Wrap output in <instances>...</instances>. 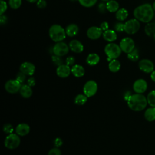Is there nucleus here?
<instances>
[{"label":"nucleus","instance_id":"obj_1","mask_svg":"<svg viewBox=\"0 0 155 155\" xmlns=\"http://www.w3.org/2000/svg\"><path fill=\"white\" fill-rule=\"evenodd\" d=\"M154 9L150 4H143L137 7L133 12L134 18L144 23L150 22L154 17Z\"/></svg>","mask_w":155,"mask_h":155},{"label":"nucleus","instance_id":"obj_2","mask_svg":"<svg viewBox=\"0 0 155 155\" xmlns=\"http://www.w3.org/2000/svg\"><path fill=\"white\" fill-rule=\"evenodd\" d=\"M148 104L147 97L142 94H132L127 101L128 107L133 111H140L145 108Z\"/></svg>","mask_w":155,"mask_h":155},{"label":"nucleus","instance_id":"obj_3","mask_svg":"<svg viewBox=\"0 0 155 155\" xmlns=\"http://www.w3.org/2000/svg\"><path fill=\"white\" fill-rule=\"evenodd\" d=\"M50 38L55 42L62 41L66 38L65 30L59 24L52 25L48 30Z\"/></svg>","mask_w":155,"mask_h":155},{"label":"nucleus","instance_id":"obj_4","mask_svg":"<svg viewBox=\"0 0 155 155\" xmlns=\"http://www.w3.org/2000/svg\"><path fill=\"white\" fill-rule=\"evenodd\" d=\"M104 52L107 56V60L110 62L113 59H117L121 54L122 50L117 44L110 42L107 44L104 48Z\"/></svg>","mask_w":155,"mask_h":155},{"label":"nucleus","instance_id":"obj_5","mask_svg":"<svg viewBox=\"0 0 155 155\" xmlns=\"http://www.w3.org/2000/svg\"><path fill=\"white\" fill-rule=\"evenodd\" d=\"M21 139L17 134L11 133L8 134L4 140L5 147L10 150H13L18 147L20 145Z\"/></svg>","mask_w":155,"mask_h":155},{"label":"nucleus","instance_id":"obj_6","mask_svg":"<svg viewBox=\"0 0 155 155\" xmlns=\"http://www.w3.org/2000/svg\"><path fill=\"white\" fill-rule=\"evenodd\" d=\"M140 28L139 21L135 19H131L124 23V31L129 35H133Z\"/></svg>","mask_w":155,"mask_h":155},{"label":"nucleus","instance_id":"obj_7","mask_svg":"<svg viewBox=\"0 0 155 155\" xmlns=\"http://www.w3.org/2000/svg\"><path fill=\"white\" fill-rule=\"evenodd\" d=\"M69 46L62 41L56 42L53 47V52L54 55L63 56L66 55L69 51Z\"/></svg>","mask_w":155,"mask_h":155},{"label":"nucleus","instance_id":"obj_8","mask_svg":"<svg viewBox=\"0 0 155 155\" xmlns=\"http://www.w3.org/2000/svg\"><path fill=\"white\" fill-rule=\"evenodd\" d=\"M83 91L84 94L88 97L94 96L97 91V84L96 82L93 80L87 81L84 85Z\"/></svg>","mask_w":155,"mask_h":155},{"label":"nucleus","instance_id":"obj_9","mask_svg":"<svg viewBox=\"0 0 155 155\" xmlns=\"http://www.w3.org/2000/svg\"><path fill=\"white\" fill-rule=\"evenodd\" d=\"M119 46L122 51L127 54L130 53L135 48V44L134 41L129 37L123 38L120 42Z\"/></svg>","mask_w":155,"mask_h":155},{"label":"nucleus","instance_id":"obj_10","mask_svg":"<svg viewBox=\"0 0 155 155\" xmlns=\"http://www.w3.org/2000/svg\"><path fill=\"white\" fill-rule=\"evenodd\" d=\"M22 85L17 79H10L5 84V90L11 94H15L20 90Z\"/></svg>","mask_w":155,"mask_h":155},{"label":"nucleus","instance_id":"obj_11","mask_svg":"<svg viewBox=\"0 0 155 155\" xmlns=\"http://www.w3.org/2000/svg\"><path fill=\"white\" fill-rule=\"evenodd\" d=\"M139 68L142 71L149 73L154 71V64L153 62L147 59H143L139 61Z\"/></svg>","mask_w":155,"mask_h":155},{"label":"nucleus","instance_id":"obj_12","mask_svg":"<svg viewBox=\"0 0 155 155\" xmlns=\"http://www.w3.org/2000/svg\"><path fill=\"white\" fill-rule=\"evenodd\" d=\"M147 82L143 79H137L133 84V90L136 93L142 94L144 93L147 89Z\"/></svg>","mask_w":155,"mask_h":155},{"label":"nucleus","instance_id":"obj_13","mask_svg":"<svg viewBox=\"0 0 155 155\" xmlns=\"http://www.w3.org/2000/svg\"><path fill=\"white\" fill-rule=\"evenodd\" d=\"M102 30L100 27L96 26H92L90 27L87 31V35L88 38L92 40H96L99 39L102 35Z\"/></svg>","mask_w":155,"mask_h":155},{"label":"nucleus","instance_id":"obj_14","mask_svg":"<svg viewBox=\"0 0 155 155\" xmlns=\"http://www.w3.org/2000/svg\"><path fill=\"white\" fill-rule=\"evenodd\" d=\"M35 66L33 64L29 62H24L21 64L19 67L20 71L24 73L25 75L32 76L35 71Z\"/></svg>","mask_w":155,"mask_h":155},{"label":"nucleus","instance_id":"obj_15","mask_svg":"<svg viewBox=\"0 0 155 155\" xmlns=\"http://www.w3.org/2000/svg\"><path fill=\"white\" fill-rule=\"evenodd\" d=\"M71 72V68L70 66L67 64H62L59 66H58L56 68V74L57 75L62 78H65L68 77Z\"/></svg>","mask_w":155,"mask_h":155},{"label":"nucleus","instance_id":"obj_16","mask_svg":"<svg viewBox=\"0 0 155 155\" xmlns=\"http://www.w3.org/2000/svg\"><path fill=\"white\" fill-rule=\"evenodd\" d=\"M69 48L70 49L76 53H80L84 50V45L83 44L78 40L73 39L69 43Z\"/></svg>","mask_w":155,"mask_h":155},{"label":"nucleus","instance_id":"obj_17","mask_svg":"<svg viewBox=\"0 0 155 155\" xmlns=\"http://www.w3.org/2000/svg\"><path fill=\"white\" fill-rule=\"evenodd\" d=\"M30 127L26 123H21L18 124L15 128L16 133L21 136H24L28 134L30 132Z\"/></svg>","mask_w":155,"mask_h":155},{"label":"nucleus","instance_id":"obj_18","mask_svg":"<svg viewBox=\"0 0 155 155\" xmlns=\"http://www.w3.org/2000/svg\"><path fill=\"white\" fill-rule=\"evenodd\" d=\"M102 36L105 41L109 42H112L116 41L117 39V34L116 31L110 29H108L104 31L102 33Z\"/></svg>","mask_w":155,"mask_h":155},{"label":"nucleus","instance_id":"obj_19","mask_svg":"<svg viewBox=\"0 0 155 155\" xmlns=\"http://www.w3.org/2000/svg\"><path fill=\"white\" fill-rule=\"evenodd\" d=\"M71 72L76 78L82 77L85 74L84 68L79 64H75L72 66L71 68Z\"/></svg>","mask_w":155,"mask_h":155},{"label":"nucleus","instance_id":"obj_20","mask_svg":"<svg viewBox=\"0 0 155 155\" xmlns=\"http://www.w3.org/2000/svg\"><path fill=\"white\" fill-rule=\"evenodd\" d=\"M20 94L24 98H29L33 94V91L30 86L28 84H24L22 85L20 90H19Z\"/></svg>","mask_w":155,"mask_h":155},{"label":"nucleus","instance_id":"obj_21","mask_svg":"<svg viewBox=\"0 0 155 155\" xmlns=\"http://www.w3.org/2000/svg\"><path fill=\"white\" fill-rule=\"evenodd\" d=\"M65 32L68 36L73 37L78 33L79 27L75 24H70L67 26L65 28Z\"/></svg>","mask_w":155,"mask_h":155},{"label":"nucleus","instance_id":"obj_22","mask_svg":"<svg viewBox=\"0 0 155 155\" xmlns=\"http://www.w3.org/2000/svg\"><path fill=\"white\" fill-rule=\"evenodd\" d=\"M100 61L99 56L96 53H90L86 59L87 63L90 65H96Z\"/></svg>","mask_w":155,"mask_h":155},{"label":"nucleus","instance_id":"obj_23","mask_svg":"<svg viewBox=\"0 0 155 155\" xmlns=\"http://www.w3.org/2000/svg\"><path fill=\"white\" fill-rule=\"evenodd\" d=\"M107 10L111 13L116 12L119 10V3L115 0H110L106 3Z\"/></svg>","mask_w":155,"mask_h":155},{"label":"nucleus","instance_id":"obj_24","mask_svg":"<svg viewBox=\"0 0 155 155\" xmlns=\"http://www.w3.org/2000/svg\"><path fill=\"white\" fill-rule=\"evenodd\" d=\"M116 18L118 21H123L126 19L128 16V12L127 9L121 8L116 12Z\"/></svg>","mask_w":155,"mask_h":155},{"label":"nucleus","instance_id":"obj_25","mask_svg":"<svg viewBox=\"0 0 155 155\" xmlns=\"http://www.w3.org/2000/svg\"><path fill=\"white\" fill-rule=\"evenodd\" d=\"M108 68L113 73L117 72L120 68V62L118 60H117L116 59L111 60V61L109 62Z\"/></svg>","mask_w":155,"mask_h":155},{"label":"nucleus","instance_id":"obj_26","mask_svg":"<svg viewBox=\"0 0 155 155\" xmlns=\"http://www.w3.org/2000/svg\"><path fill=\"white\" fill-rule=\"evenodd\" d=\"M145 118L149 122L155 120V107H151L146 110L144 113Z\"/></svg>","mask_w":155,"mask_h":155},{"label":"nucleus","instance_id":"obj_27","mask_svg":"<svg viewBox=\"0 0 155 155\" xmlns=\"http://www.w3.org/2000/svg\"><path fill=\"white\" fill-rule=\"evenodd\" d=\"M145 32L147 35L150 37L155 36V23H148L145 27Z\"/></svg>","mask_w":155,"mask_h":155},{"label":"nucleus","instance_id":"obj_28","mask_svg":"<svg viewBox=\"0 0 155 155\" xmlns=\"http://www.w3.org/2000/svg\"><path fill=\"white\" fill-rule=\"evenodd\" d=\"M87 97L85 94H79L74 98V103L79 105H82L87 101Z\"/></svg>","mask_w":155,"mask_h":155},{"label":"nucleus","instance_id":"obj_29","mask_svg":"<svg viewBox=\"0 0 155 155\" xmlns=\"http://www.w3.org/2000/svg\"><path fill=\"white\" fill-rule=\"evenodd\" d=\"M148 104L152 107H155V90L151 91L147 97Z\"/></svg>","mask_w":155,"mask_h":155},{"label":"nucleus","instance_id":"obj_30","mask_svg":"<svg viewBox=\"0 0 155 155\" xmlns=\"http://www.w3.org/2000/svg\"><path fill=\"white\" fill-rule=\"evenodd\" d=\"M127 58L131 61H136L139 58V51L137 48H134L130 53L127 54Z\"/></svg>","mask_w":155,"mask_h":155},{"label":"nucleus","instance_id":"obj_31","mask_svg":"<svg viewBox=\"0 0 155 155\" xmlns=\"http://www.w3.org/2000/svg\"><path fill=\"white\" fill-rule=\"evenodd\" d=\"M79 4L85 7H91L94 6L97 0H78Z\"/></svg>","mask_w":155,"mask_h":155},{"label":"nucleus","instance_id":"obj_32","mask_svg":"<svg viewBox=\"0 0 155 155\" xmlns=\"http://www.w3.org/2000/svg\"><path fill=\"white\" fill-rule=\"evenodd\" d=\"M8 4L12 9L16 10L21 7L22 4V0H9Z\"/></svg>","mask_w":155,"mask_h":155},{"label":"nucleus","instance_id":"obj_33","mask_svg":"<svg viewBox=\"0 0 155 155\" xmlns=\"http://www.w3.org/2000/svg\"><path fill=\"white\" fill-rule=\"evenodd\" d=\"M2 130H3V131L5 134H10L11 133H13V132L14 131L13 127L10 124H8V123L5 124L3 125Z\"/></svg>","mask_w":155,"mask_h":155},{"label":"nucleus","instance_id":"obj_34","mask_svg":"<svg viewBox=\"0 0 155 155\" xmlns=\"http://www.w3.org/2000/svg\"><path fill=\"white\" fill-rule=\"evenodd\" d=\"M51 60L52 62H53L54 64H55L56 65L59 66L61 65L62 64V60L60 56H56V55H54L51 56Z\"/></svg>","mask_w":155,"mask_h":155},{"label":"nucleus","instance_id":"obj_35","mask_svg":"<svg viewBox=\"0 0 155 155\" xmlns=\"http://www.w3.org/2000/svg\"><path fill=\"white\" fill-rule=\"evenodd\" d=\"M114 28L115 31L117 32H122L124 31V24L122 22H117L114 25Z\"/></svg>","mask_w":155,"mask_h":155},{"label":"nucleus","instance_id":"obj_36","mask_svg":"<svg viewBox=\"0 0 155 155\" xmlns=\"http://www.w3.org/2000/svg\"><path fill=\"white\" fill-rule=\"evenodd\" d=\"M25 79H26V75L21 71L19 72L16 75V79H17L18 81H19L21 84L25 81Z\"/></svg>","mask_w":155,"mask_h":155},{"label":"nucleus","instance_id":"obj_37","mask_svg":"<svg viewBox=\"0 0 155 155\" xmlns=\"http://www.w3.org/2000/svg\"><path fill=\"white\" fill-rule=\"evenodd\" d=\"M48 155H61V151L57 147L53 148L48 151Z\"/></svg>","mask_w":155,"mask_h":155},{"label":"nucleus","instance_id":"obj_38","mask_svg":"<svg viewBox=\"0 0 155 155\" xmlns=\"http://www.w3.org/2000/svg\"><path fill=\"white\" fill-rule=\"evenodd\" d=\"M7 4L5 1L4 0H1V10H0V15H3L4 13L7 10Z\"/></svg>","mask_w":155,"mask_h":155},{"label":"nucleus","instance_id":"obj_39","mask_svg":"<svg viewBox=\"0 0 155 155\" xmlns=\"http://www.w3.org/2000/svg\"><path fill=\"white\" fill-rule=\"evenodd\" d=\"M75 62V59L73 56H68L66 58L65 60V63L67 65L71 66V65H74V64Z\"/></svg>","mask_w":155,"mask_h":155},{"label":"nucleus","instance_id":"obj_40","mask_svg":"<svg viewBox=\"0 0 155 155\" xmlns=\"http://www.w3.org/2000/svg\"><path fill=\"white\" fill-rule=\"evenodd\" d=\"M36 5L39 8H44L47 6V2L45 0H38L36 2Z\"/></svg>","mask_w":155,"mask_h":155},{"label":"nucleus","instance_id":"obj_41","mask_svg":"<svg viewBox=\"0 0 155 155\" xmlns=\"http://www.w3.org/2000/svg\"><path fill=\"white\" fill-rule=\"evenodd\" d=\"M53 143H54V146L56 147L59 148V147H60L62 145L63 141H62V140L60 137H56L53 140Z\"/></svg>","mask_w":155,"mask_h":155},{"label":"nucleus","instance_id":"obj_42","mask_svg":"<svg viewBox=\"0 0 155 155\" xmlns=\"http://www.w3.org/2000/svg\"><path fill=\"white\" fill-rule=\"evenodd\" d=\"M107 10V7H106V4L104 2H101L98 5V10L101 13H104L105 10Z\"/></svg>","mask_w":155,"mask_h":155},{"label":"nucleus","instance_id":"obj_43","mask_svg":"<svg viewBox=\"0 0 155 155\" xmlns=\"http://www.w3.org/2000/svg\"><path fill=\"white\" fill-rule=\"evenodd\" d=\"M99 27L101 28V29L102 31H105V30H107L108 29V28H109L108 23L107 22L104 21V22H102V23L101 24Z\"/></svg>","mask_w":155,"mask_h":155},{"label":"nucleus","instance_id":"obj_44","mask_svg":"<svg viewBox=\"0 0 155 155\" xmlns=\"http://www.w3.org/2000/svg\"><path fill=\"white\" fill-rule=\"evenodd\" d=\"M27 84L30 86L31 87H33L36 84V81H35V79L34 78H30L28 80H27Z\"/></svg>","mask_w":155,"mask_h":155},{"label":"nucleus","instance_id":"obj_45","mask_svg":"<svg viewBox=\"0 0 155 155\" xmlns=\"http://www.w3.org/2000/svg\"><path fill=\"white\" fill-rule=\"evenodd\" d=\"M7 21V18L6 16L5 15H1V17H0V22H1V25H4L5 24H6Z\"/></svg>","mask_w":155,"mask_h":155},{"label":"nucleus","instance_id":"obj_46","mask_svg":"<svg viewBox=\"0 0 155 155\" xmlns=\"http://www.w3.org/2000/svg\"><path fill=\"white\" fill-rule=\"evenodd\" d=\"M131 95H132V94H131V93H130V91L126 92L125 94V95H124V99H125V100H126V101H127Z\"/></svg>","mask_w":155,"mask_h":155},{"label":"nucleus","instance_id":"obj_47","mask_svg":"<svg viewBox=\"0 0 155 155\" xmlns=\"http://www.w3.org/2000/svg\"><path fill=\"white\" fill-rule=\"evenodd\" d=\"M150 77H151V80H152L153 81L155 82V70H154V71H153L151 73Z\"/></svg>","mask_w":155,"mask_h":155},{"label":"nucleus","instance_id":"obj_48","mask_svg":"<svg viewBox=\"0 0 155 155\" xmlns=\"http://www.w3.org/2000/svg\"><path fill=\"white\" fill-rule=\"evenodd\" d=\"M28 2H31V3H34V2H37L38 0H27Z\"/></svg>","mask_w":155,"mask_h":155},{"label":"nucleus","instance_id":"obj_49","mask_svg":"<svg viewBox=\"0 0 155 155\" xmlns=\"http://www.w3.org/2000/svg\"><path fill=\"white\" fill-rule=\"evenodd\" d=\"M153 9H154V10L155 11V1L153 2Z\"/></svg>","mask_w":155,"mask_h":155},{"label":"nucleus","instance_id":"obj_50","mask_svg":"<svg viewBox=\"0 0 155 155\" xmlns=\"http://www.w3.org/2000/svg\"><path fill=\"white\" fill-rule=\"evenodd\" d=\"M102 1H107H107H110V0H102Z\"/></svg>","mask_w":155,"mask_h":155},{"label":"nucleus","instance_id":"obj_51","mask_svg":"<svg viewBox=\"0 0 155 155\" xmlns=\"http://www.w3.org/2000/svg\"><path fill=\"white\" fill-rule=\"evenodd\" d=\"M71 1H78V0H70Z\"/></svg>","mask_w":155,"mask_h":155},{"label":"nucleus","instance_id":"obj_52","mask_svg":"<svg viewBox=\"0 0 155 155\" xmlns=\"http://www.w3.org/2000/svg\"><path fill=\"white\" fill-rule=\"evenodd\" d=\"M154 41H155V36L154 37Z\"/></svg>","mask_w":155,"mask_h":155}]
</instances>
